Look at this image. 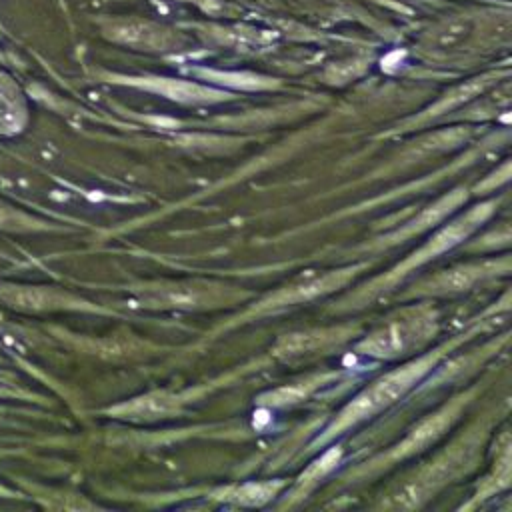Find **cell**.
Listing matches in <instances>:
<instances>
[{"label": "cell", "mask_w": 512, "mask_h": 512, "mask_svg": "<svg viewBox=\"0 0 512 512\" xmlns=\"http://www.w3.org/2000/svg\"><path fill=\"white\" fill-rule=\"evenodd\" d=\"M434 354L432 356H424L418 358L386 376H382L380 380H376L370 388H366L362 394H358L338 416L336 420L326 428V434L322 436V440L332 438L334 434H340L344 428L380 412L382 408H386L388 404H392L398 396H402L414 382H418L422 378V374L432 366L434 362Z\"/></svg>", "instance_id": "1"}, {"label": "cell", "mask_w": 512, "mask_h": 512, "mask_svg": "<svg viewBox=\"0 0 512 512\" xmlns=\"http://www.w3.org/2000/svg\"><path fill=\"white\" fill-rule=\"evenodd\" d=\"M432 328L430 318L426 316H412L404 320H396L378 332H374L370 338H366L358 348L364 354L370 356H380V358H390L406 348L414 346L418 340L428 338V332Z\"/></svg>", "instance_id": "2"}, {"label": "cell", "mask_w": 512, "mask_h": 512, "mask_svg": "<svg viewBox=\"0 0 512 512\" xmlns=\"http://www.w3.org/2000/svg\"><path fill=\"white\" fill-rule=\"evenodd\" d=\"M490 210H492V204H482V206H476V208H472L470 212H466L462 218H458L456 222H452L448 228L440 230V232H438L426 246H422L416 254H412V258L404 262L402 270H406V268H410V266H414V264H422L424 260L434 258V256L446 252L448 248L456 246V244H458L460 240H464L482 220H486V216L490 214Z\"/></svg>", "instance_id": "3"}, {"label": "cell", "mask_w": 512, "mask_h": 512, "mask_svg": "<svg viewBox=\"0 0 512 512\" xmlns=\"http://www.w3.org/2000/svg\"><path fill=\"white\" fill-rule=\"evenodd\" d=\"M220 296L218 288L212 286H164L150 288L142 294L140 302L144 306H202L208 302H216Z\"/></svg>", "instance_id": "4"}, {"label": "cell", "mask_w": 512, "mask_h": 512, "mask_svg": "<svg viewBox=\"0 0 512 512\" xmlns=\"http://www.w3.org/2000/svg\"><path fill=\"white\" fill-rule=\"evenodd\" d=\"M354 274V270H336V272H328L316 278H308L302 282H296L284 290H280L274 298H270L268 306H282V304H294V302H302V300H310L318 294H324L340 284H344L350 276Z\"/></svg>", "instance_id": "5"}, {"label": "cell", "mask_w": 512, "mask_h": 512, "mask_svg": "<svg viewBox=\"0 0 512 512\" xmlns=\"http://www.w3.org/2000/svg\"><path fill=\"white\" fill-rule=\"evenodd\" d=\"M144 88L160 92L172 100L178 102H214L222 98V92L214 90V88H206L200 84H192L186 80H172V78H148L144 82H140Z\"/></svg>", "instance_id": "6"}, {"label": "cell", "mask_w": 512, "mask_h": 512, "mask_svg": "<svg viewBox=\"0 0 512 512\" xmlns=\"http://www.w3.org/2000/svg\"><path fill=\"white\" fill-rule=\"evenodd\" d=\"M176 404H178L176 396L166 392H154L114 408V414L130 420H154L170 414L176 408Z\"/></svg>", "instance_id": "7"}, {"label": "cell", "mask_w": 512, "mask_h": 512, "mask_svg": "<svg viewBox=\"0 0 512 512\" xmlns=\"http://www.w3.org/2000/svg\"><path fill=\"white\" fill-rule=\"evenodd\" d=\"M452 414H454V408H444L442 412L430 416L428 420H424L416 430H412V434L396 448L394 456L396 458H402V456H408L416 450H422L430 440H434L444 428L446 424L452 420Z\"/></svg>", "instance_id": "8"}, {"label": "cell", "mask_w": 512, "mask_h": 512, "mask_svg": "<svg viewBox=\"0 0 512 512\" xmlns=\"http://www.w3.org/2000/svg\"><path fill=\"white\" fill-rule=\"evenodd\" d=\"M0 298L6 300L12 306H20V308H48L54 306L58 302H62V296L50 292V290H42V288H28V286H8L0 290Z\"/></svg>", "instance_id": "9"}, {"label": "cell", "mask_w": 512, "mask_h": 512, "mask_svg": "<svg viewBox=\"0 0 512 512\" xmlns=\"http://www.w3.org/2000/svg\"><path fill=\"white\" fill-rule=\"evenodd\" d=\"M494 268V264H476V266H464L458 270H450L440 274L434 282H432V290H462L468 288L470 284H474L478 278H482L484 274H490Z\"/></svg>", "instance_id": "10"}, {"label": "cell", "mask_w": 512, "mask_h": 512, "mask_svg": "<svg viewBox=\"0 0 512 512\" xmlns=\"http://www.w3.org/2000/svg\"><path fill=\"white\" fill-rule=\"evenodd\" d=\"M336 336V330H322V332H306V334H292L288 338H284L278 346V354L284 358H292V356H302L318 346H322L324 342L332 340Z\"/></svg>", "instance_id": "11"}, {"label": "cell", "mask_w": 512, "mask_h": 512, "mask_svg": "<svg viewBox=\"0 0 512 512\" xmlns=\"http://www.w3.org/2000/svg\"><path fill=\"white\" fill-rule=\"evenodd\" d=\"M120 42H128L134 46H146V48H160L166 44L162 30H156L148 24H128L120 26L114 34Z\"/></svg>", "instance_id": "12"}, {"label": "cell", "mask_w": 512, "mask_h": 512, "mask_svg": "<svg viewBox=\"0 0 512 512\" xmlns=\"http://www.w3.org/2000/svg\"><path fill=\"white\" fill-rule=\"evenodd\" d=\"M22 122L16 94L6 78H0V130H16Z\"/></svg>", "instance_id": "13"}, {"label": "cell", "mask_w": 512, "mask_h": 512, "mask_svg": "<svg viewBox=\"0 0 512 512\" xmlns=\"http://www.w3.org/2000/svg\"><path fill=\"white\" fill-rule=\"evenodd\" d=\"M202 76L212 80V82H220L232 88H246V90H254V88H264L270 86V80L262 78V76H254L248 72H214V70H202Z\"/></svg>", "instance_id": "14"}, {"label": "cell", "mask_w": 512, "mask_h": 512, "mask_svg": "<svg viewBox=\"0 0 512 512\" xmlns=\"http://www.w3.org/2000/svg\"><path fill=\"white\" fill-rule=\"evenodd\" d=\"M280 488V482H260V484H244L242 488H238L232 498L240 504H248V506H258L264 504L266 500H270L276 490Z\"/></svg>", "instance_id": "15"}, {"label": "cell", "mask_w": 512, "mask_h": 512, "mask_svg": "<svg viewBox=\"0 0 512 512\" xmlns=\"http://www.w3.org/2000/svg\"><path fill=\"white\" fill-rule=\"evenodd\" d=\"M460 200H462V192H454V194H450V196L438 200L434 206L426 208V210L418 216V220L412 222V226H410L408 230H410V232H412V230H420V228H426V226L438 222V220H440L444 214H448Z\"/></svg>", "instance_id": "16"}, {"label": "cell", "mask_w": 512, "mask_h": 512, "mask_svg": "<svg viewBox=\"0 0 512 512\" xmlns=\"http://www.w3.org/2000/svg\"><path fill=\"white\" fill-rule=\"evenodd\" d=\"M26 222H30V220L24 214H20L14 208L0 202V226L2 228H14V230L16 228H26L28 226Z\"/></svg>", "instance_id": "17"}]
</instances>
